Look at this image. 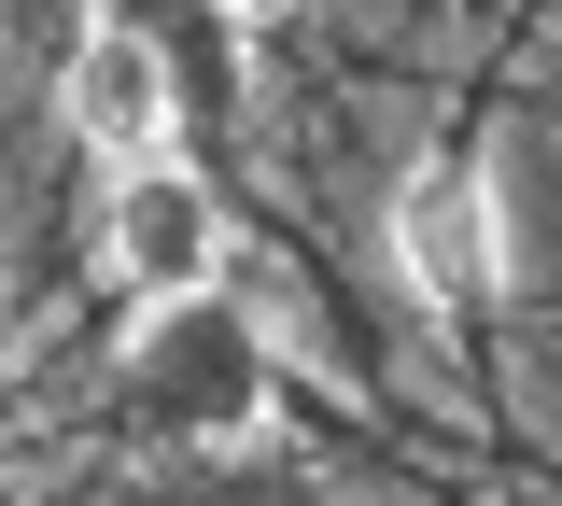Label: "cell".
<instances>
[{
    "label": "cell",
    "instance_id": "cell-1",
    "mask_svg": "<svg viewBox=\"0 0 562 506\" xmlns=\"http://www.w3.org/2000/svg\"><path fill=\"white\" fill-rule=\"evenodd\" d=\"M127 423H155L169 450H254V436H268V338H254V310H225V282L140 310Z\"/></svg>",
    "mask_w": 562,
    "mask_h": 506
},
{
    "label": "cell",
    "instance_id": "cell-3",
    "mask_svg": "<svg viewBox=\"0 0 562 506\" xmlns=\"http://www.w3.org/2000/svg\"><path fill=\"white\" fill-rule=\"evenodd\" d=\"M394 268H408L422 310H492V295H506V225H492V183L464 155L408 169V198H394Z\"/></svg>",
    "mask_w": 562,
    "mask_h": 506
},
{
    "label": "cell",
    "instance_id": "cell-5",
    "mask_svg": "<svg viewBox=\"0 0 562 506\" xmlns=\"http://www.w3.org/2000/svg\"><path fill=\"white\" fill-rule=\"evenodd\" d=\"M198 14H211V29H268L281 0H198Z\"/></svg>",
    "mask_w": 562,
    "mask_h": 506
},
{
    "label": "cell",
    "instance_id": "cell-4",
    "mask_svg": "<svg viewBox=\"0 0 562 506\" xmlns=\"http://www.w3.org/2000/svg\"><path fill=\"white\" fill-rule=\"evenodd\" d=\"M169 113H183V85H169V43L155 29H99L85 57H70V127L113 155H169Z\"/></svg>",
    "mask_w": 562,
    "mask_h": 506
},
{
    "label": "cell",
    "instance_id": "cell-2",
    "mask_svg": "<svg viewBox=\"0 0 562 506\" xmlns=\"http://www.w3.org/2000/svg\"><path fill=\"white\" fill-rule=\"evenodd\" d=\"M99 268L155 310V295H198L225 282V198H211L183 155H127L113 198H99Z\"/></svg>",
    "mask_w": 562,
    "mask_h": 506
}]
</instances>
